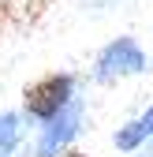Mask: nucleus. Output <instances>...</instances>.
I'll return each mask as SVG.
<instances>
[{
  "mask_svg": "<svg viewBox=\"0 0 153 157\" xmlns=\"http://www.w3.org/2000/svg\"><path fill=\"white\" fill-rule=\"evenodd\" d=\"M146 139H149V131L142 127V120H135V124L120 127V131H116V139H112V142H116L120 150H138V146H142Z\"/></svg>",
  "mask_w": 153,
  "mask_h": 157,
  "instance_id": "nucleus-5",
  "label": "nucleus"
},
{
  "mask_svg": "<svg viewBox=\"0 0 153 157\" xmlns=\"http://www.w3.org/2000/svg\"><path fill=\"white\" fill-rule=\"evenodd\" d=\"M75 101V78L64 71H56V75H45V78H37V82H30L23 90V109L30 120H56L67 105Z\"/></svg>",
  "mask_w": 153,
  "mask_h": 157,
  "instance_id": "nucleus-1",
  "label": "nucleus"
},
{
  "mask_svg": "<svg viewBox=\"0 0 153 157\" xmlns=\"http://www.w3.org/2000/svg\"><path fill=\"white\" fill-rule=\"evenodd\" d=\"M64 157H86V153H64Z\"/></svg>",
  "mask_w": 153,
  "mask_h": 157,
  "instance_id": "nucleus-6",
  "label": "nucleus"
},
{
  "mask_svg": "<svg viewBox=\"0 0 153 157\" xmlns=\"http://www.w3.org/2000/svg\"><path fill=\"white\" fill-rule=\"evenodd\" d=\"M79 124H82V105L79 97L56 116V120H49V127L41 131V139H37V157H56L75 135H79Z\"/></svg>",
  "mask_w": 153,
  "mask_h": 157,
  "instance_id": "nucleus-3",
  "label": "nucleus"
},
{
  "mask_svg": "<svg viewBox=\"0 0 153 157\" xmlns=\"http://www.w3.org/2000/svg\"><path fill=\"white\" fill-rule=\"evenodd\" d=\"M146 71V52L135 37H116V41H108L97 56V67L93 75L108 82V78H127V75H142Z\"/></svg>",
  "mask_w": 153,
  "mask_h": 157,
  "instance_id": "nucleus-2",
  "label": "nucleus"
},
{
  "mask_svg": "<svg viewBox=\"0 0 153 157\" xmlns=\"http://www.w3.org/2000/svg\"><path fill=\"white\" fill-rule=\"evenodd\" d=\"M19 142H23V127H19L15 112H0V157H8Z\"/></svg>",
  "mask_w": 153,
  "mask_h": 157,
  "instance_id": "nucleus-4",
  "label": "nucleus"
}]
</instances>
